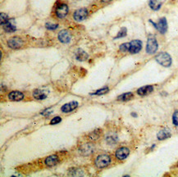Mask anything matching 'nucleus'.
Here are the masks:
<instances>
[{
	"mask_svg": "<svg viewBox=\"0 0 178 177\" xmlns=\"http://www.w3.org/2000/svg\"><path fill=\"white\" fill-rule=\"evenodd\" d=\"M162 0H149L148 2V6L153 11H157L162 7Z\"/></svg>",
	"mask_w": 178,
	"mask_h": 177,
	"instance_id": "19",
	"label": "nucleus"
},
{
	"mask_svg": "<svg viewBox=\"0 0 178 177\" xmlns=\"http://www.w3.org/2000/svg\"><path fill=\"white\" fill-rule=\"evenodd\" d=\"M61 121H62V119H61L60 117H53L51 120L50 125H57L58 124V123H60Z\"/></svg>",
	"mask_w": 178,
	"mask_h": 177,
	"instance_id": "29",
	"label": "nucleus"
},
{
	"mask_svg": "<svg viewBox=\"0 0 178 177\" xmlns=\"http://www.w3.org/2000/svg\"><path fill=\"white\" fill-rule=\"evenodd\" d=\"M48 95V92L45 90H35L33 92V97L37 100H43L47 97Z\"/></svg>",
	"mask_w": 178,
	"mask_h": 177,
	"instance_id": "16",
	"label": "nucleus"
},
{
	"mask_svg": "<svg viewBox=\"0 0 178 177\" xmlns=\"http://www.w3.org/2000/svg\"><path fill=\"white\" fill-rule=\"evenodd\" d=\"M8 17H7V15L5 13H1V25H3L7 23V21H8Z\"/></svg>",
	"mask_w": 178,
	"mask_h": 177,
	"instance_id": "26",
	"label": "nucleus"
},
{
	"mask_svg": "<svg viewBox=\"0 0 178 177\" xmlns=\"http://www.w3.org/2000/svg\"><path fill=\"white\" fill-rule=\"evenodd\" d=\"M84 152H89V153L93 152V148H91V146L89 144H87L86 145H84L83 147V153Z\"/></svg>",
	"mask_w": 178,
	"mask_h": 177,
	"instance_id": "30",
	"label": "nucleus"
},
{
	"mask_svg": "<svg viewBox=\"0 0 178 177\" xmlns=\"http://www.w3.org/2000/svg\"><path fill=\"white\" fill-rule=\"evenodd\" d=\"M171 135V134L170 130L165 128V129H162L158 131V133L157 134V138L158 140H164V139L170 138Z\"/></svg>",
	"mask_w": 178,
	"mask_h": 177,
	"instance_id": "13",
	"label": "nucleus"
},
{
	"mask_svg": "<svg viewBox=\"0 0 178 177\" xmlns=\"http://www.w3.org/2000/svg\"><path fill=\"white\" fill-rule=\"evenodd\" d=\"M106 139H107V143L108 144H115V143L116 142V140H117L116 137L114 135H108Z\"/></svg>",
	"mask_w": 178,
	"mask_h": 177,
	"instance_id": "25",
	"label": "nucleus"
},
{
	"mask_svg": "<svg viewBox=\"0 0 178 177\" xmlns=\"http://www.w3.org/2000/svg\"><path fill=\"white\" fill-rule=\"evenodd\" d=\"M100 136V132L98 131H93L90 135H89V139H92V140H95V139H98Z\"/></svg>",
	"mask_w": 178,
	"mask_h": 177,
	"instance_id": "24",
	"label": "nucleus"
},
{
	"mask_svg": "<svg viewBox=\"0 0 178 177\" xmlns=\"http://www.w3.org/2000/svg\"><path fill=\"white\" fill-rule=\"evenodd\" d=\"M57 37H58L59 41L62 43V44H68L69 42L71 41V33L66 30H63L62 31H60L58 33V36Z\"/></svg>",
	"mask_w": 178,
	"mask_h": 177,
	"instance_id": "10",
	"label": "nucleus"
},
{
	"mask_svg": "<svg viewBox=\"0 0 178 177\" xmlns=\"http://www.w3.org/2000/svg\"><path fill=\"white\" fill-rule=\"evenodd\" d=\"M172 122L174 126H178V111H176L172 115Z\"/></svg>",
	"mask_w": 178,
	"mask_h": 177,
	"instance_id": "27",
	"label": "nucleus"
},
{
	"mask_svg": "<svg viewBox=\"0 0 178 177\" xmlns=\"http://www.w3.org/2000/svg\"><path fill=\"white\" fill-rule=\"evenodd\" d=\"M58 161H59V159L57 155H51V156L46 157L44 162H45V165L48 166H53L58 163Z\"/></svg>",
	"mask_w": 178,
	"mask_h": 177,
	"instance_id": "15",
	"label": "nucleus"
},
{
	"mask_svg": "<svg viewBox=\"0 0 178 177\" xmlns=\"http://www.w3.org/2000/svg\"><path fill=\"white\" fill-rule=\"evenodd\" d=\"M149 22L153 24V26H154L161 34H165V33L167 32V19L165 18V17H162L161 19H159V21H157V23H154V22H153L152 21H149Z\"/></svg>",
	"mask_w": 178,
	"mask_h": 177,
	"instance_id": "4",
	"label": "nucleus"
},
{
	"mask_svg": "<svg viewBox=\"0 0 178 177\" xmlns=\"http://www.w3.org/2000/svg\"><path fill=\"white\" fill-rule=\"evenodd\" d=\"M7 45H8L9 48H12V49H17V48H20L22 47L23 40L20 37H11L7 41Z\"/></svg>",
	"mask_w": 178,
	"mask_h": 177,
	"instance_id": "5",
	"label": "nucleus"
},
{
	"mask_svg": "<svg viewBox=\"0 0 178 177\" xmlns=\"http://www.w3.org/2000/svg\"><path fill=\"white\" fill-rule=\"evenodd\" d=\"M131 116H133V117H137V115L135 113H131Z\"/></svg>",
	"mask_w": 178,
	"mask_h": 177,
	"instance_id": "32",
	"label": "nucleus"
},
{
	"mask_svg": "<svg viewBox=\"0 0 178 177\" xmlns=\"http://www.w3.org/2000/svg\"><path fill=\"white\" fill-rule=\"evenodd\" d=\"M142 48V42L139 39H135L130 43V52L131 54H135L138 53Z\"/></svg>",
	"mask_w": 178,
	"mask_h": 177,
	"instance_id": "6",
	"label": "nucleus"
},
{
	"mask_svg": "<svg viewBox=\"0 0 178 177\" xmlns=\"http://www.w3.org/2000/svg\"><path fill=\"white\" fill-rule=\"evenodd\" d=\"M112 0H100L101 2H103V3H107V2H111Z\"/></svg>",
	"mask_w": 178,
	"mask_h": 177,
	"instance_id": "31",
	"label": "nucleus"
},
{
	"mask_svg": "<svg viewBox=\"0 0 178 177\" xmlns=\"http://www.w3.org/2000/svg\"><path fill=\"white\" fill-rule=\"evenodd\" d=\"M8 99L11 101H21L24 99V95L20 91H12L8 94Z\"/></svg>",
	"mask_w": 178,
	"mask_h": 177,
	"instance_id": "14",
	"label": "nucleus"
},
{
	"mask_svg": "<svg viewBox=\"0 0 178 177\" xmlns=\"http://www.w3.org/2000/svg\"><path fill=\"white\" fill-rule=\"evenodd\" d=\"M78 107V103L75 101H71L68 104H64L63 106L62 107V111L63 113H71L73 110H75V108Z\"/></svg>",
	"mask_w": 178,
	"mask_h": 177,
	"instance_id": "11",
	"label": "nucleus"
},
{
	"mask_svg": "<svg viewBox=\"0 0 178 177\" xmlns=\"http://www.w3.org/2000/svg\"><path fill=\"white\" fill-rule=\"evenodd\" d=\"M153 91V85H145V86H143V87H140L139 89L137 90V94L139 95V96H145V95H148L149 94Z\"/></svg>",
	"mask_w": 178,
	"mask_h": 177,
	"instance_id": "12",
	"label": "nucleus"
},
{
	"mask_svg": "<svg viewBox=\"0 0 178 177\" xmlns=\"http://www.w3.org/2000/svg\"><path fill=\"white\" fill-rule=\"evenodd\" d=\"M45 27L48 29V30H56L57 27H58V25L57 24H52V23H46L45 24Z\"/></svg>",
	"mask_w": 178,
	"mask_h": 177,
	"instance_id": "28",
	"label": "nucleus"
},
{
	"mask_svg": "<svg viewBox=\"0 0 178 177\" xmlns=\"http://www.w3.org/2000/svg\"><path fill=\"white\" fill-rule=\"evenodd\" d=\"M155 59L160 65H162V67H168L171 65V57L168 53H165V52L158 53L156 56Z\"/></svg>",
	"mask_w": 178,
	"mask_h": 177,
	"instance_id": "1",
	"label": "nucleus"
},
{
	"mask_svg": "<svg viewBox=\"0 0 178 177\" xmlns=\"http://www.w3.org/2000/svg\"><path fill=\"white\" fill-rule=\"evenodd\" d=\"M3 29L7 33H11L14 32V31H16V27L15 24H14V21L13 19H11V20H8L7 23L3 25Z\"/></svg>",
	"mask_w": 178,
	"mask_h": 177,
	"instance_id": "17",
	"label": "nucleus"
},
{
	"mask_svg": "<svg viewBox=\"0 0 178 177\" xmlns=\"http://www.w3.org/2000/svg\"><path fill=\"white\" fill-rule=\"evenodd\" d=\"M68 13V7L66 4H59L56 8V16L58 18H64Z\"/></svg>",
	"mask_w": 178,
	"mask_h": 177,
	"instance_id": "7",
	"label": "nucleus"
},
{
	"mask_svg": "<svg viewBox=\"0 0 178 177\" xmlns=\"http://www.w3.org/2000/svg\"><path fill=\"white\" fill-rule=\"evenodd\" d=\"M119 49L122 53H126L130 50V43H124V44H121L119 47Z\"/></svg>",
	"mask_w": 178,
	"mask_h": 177,
	"instance_id": "22",
	"label": "nucleus"
},
{
	"mask_svg": "<svg viewBox=\"0 0 178 177\" xmlns=\"http://www.w3.org/2000/svg\"><path fill=\"white\" fill-rule=\"evenodd\" d=\"M130 154V149L126 147H121L116 151L115 156L118 160H124L126 159Z\"/></svg>",
	"mask_w": 178,
	"mask_h": 177,
	"instance_id": "9",
	"label": "nucleus"
},
{
	"mask_svg": "<svg viewBox=\"0 0 178 177\" xmlns=\"http://www.w3.org/2000/svg\"><path fill=\"white\" fill-rule=\"evenodd\" d=\"M158 48V44L156 38L153 35H150L148 38L146 44V52L149 54H153L157 52Z\"/></svg>",
	"mask_w": 178,
	"mask_h": 177,
	"instance_id": "2",
	"label": "nucleus"
},
{
	"mask_svg": "<svg viewBox=\"0 0 178 177\" xmlns=\"http://www.w3.org/2000/svg\"><path fill=\"white\" fill-rule=\"evenodd\" d=\"M88 54L85 51H84L83 49H77V51L75 52V58L78 60V61H80V62H82V61H85V60L88 58Z\"/></svg>",
	"mask_w": 178,
	"mask_h": 177,
	"instance_id": "18",
	"label": "nucleus"
},
{
	"mask_svg": "<svg viewBox=\"0 0 178 177\" xmlns=\"http://www.w3.org/2000/svg\"><path fill=\"white\" fill-rule=\"evenodd\" d=\"M126 33H127V30H126V27H122L118 33H117V35L114 38V39H119V38H123L126 35Z\"/></svg>",
	"mask_w": 178,
	"mask_h": 177,
	"instance_id": "21",
	"label": "nucleus"
},
{
	"mask_svg": "<svg viewBox=\"0 0 178 177\" xmlns=\"http://www.w3.org/2000/svg\"><path fill=\"white\" fill-rule=\"evenodd\" d=\"M87 16H88V11L86 8H80L74 12L73 17L76 21H84Z\"/></svg>",
	"mask_w": 178,
	"mask_h": 177,
	"instance_id": "8",
	"label": "nucleus"
},
{
	"mask_svg": "<svg viewBox=\"0 0 178 177\" xmlns=\"http://www.w3.org/2000/svg\"><path fill=\"white\" fill-rule=\"evenodd\" d=\"M134 97V95H133L131 92H128V93H125V94H122L120 96L117 97V100L119 101H128V100H130V99H133Z\"/></svg>",
	"mask_w": 178,
	"mask_h": 177,
	"instance_id": "20",
	"label": "nucleus"
},
{
	"mask_svg": "<svg viewBox=\"0 0 178 177\" xmlns=\"http://www.w3.org/2000/svg\"><path fill=\"white\" fill-rule=\"evenodd\" d=\"M109 91V89H108V87H103V89H100V90H96L95 92L94 93V94H92V95H104V94H106V93H107Z\"/></svg>",
	"mask_w": 178,
	"mask_h": 177,
	"instance_id": "23",
	"label": "nucleus"
},
{
	"mask_svg": "<svg viewBox=\"0 0 178 177\" xmlns=\"http://www.w3.org/2000/svg\"><path fill=\"white\" fill-rule=\"evenodd\" d=\"M111 162V157L107 154H102L96 157L94 164L98 168H104Z\"/></svg>",
	"mask_w": 178,
	"mask_h": 177,
	"instance_id": "3",
	"label": "nucleus"
}]
</instances>
